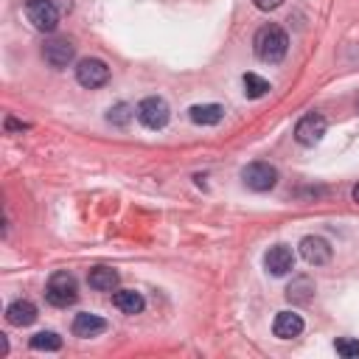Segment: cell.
I'll return each instance as SVG.
<instances>
[{
    "mask_svg": "<svg viewBox=\"0 0 359 359\" xmlns=\"http://www.w3.org/2000/svg\"><path fill=\"white\" fill-rule=\"evenodd\" d=\"M252 50H255V56L261 62L278 65L286 56V50H289V36H286V31L280 25H272V22L261 25L255 31V36H252Z\"/></svg>",
    "mask_w": 359,
    "mask_h": 359,
    "instance_id": "obj_1",
    "label": "cell"
},
{
    "mask_svg": "<svg viewBox=\"0 0 359 359\" xmlns=\"http://www.w3.org/2000/svg\"><path fill=\"white\" fill-rule=\"evenodd\" d=\"M76 297H79V283H76V278L70 272L59 269V272H53L48 278V283H45V300L50 306L67 309L70 303H76Z\"/></svg>",
    "mask_w": 359,
    "mask_h": 359,
    "instance_id": "obj_2",
    "label": "cell"
},
{
    "mask_svg": "<svg viewBox=\"0 0 359 359\" xmlns=\"http://www.w3.org/2000/svg\"><path fill=\"white\" fill-rule=\"evenodd\" d=\"M135 115H137V121H140L146 129H163V126L168 123V118H171V109H168L165 98L149 95V98H143V101L137 104Z\"/></svg>",
    "mask_w": 359,
    "mask_h": 359,
    "instance_id": "obj_3",
    "label": "cell"
},
{
    "mask_svg": "<svg viewBox=\"0 0 359 359\" xmlns=\"http://www.w3.org/2000/svg\"><path fill=\"white\" fill-rule=\"evenodd\" d=\"M241 180H244L247 188L264 194V191H272V188H275V182H278V168L269 165V163H264V160H255V163H250V165L241 168Z\"/></svg>",
    "mask_w": 359,
    "mask_h": 359,
    "instance_id": "obj_4",
    "label": "cell"
},
{
    "mask_svg": "<svg viewBox=\"0 0 359 359\" xmlns=\"http://www.w3.org/2000/svg\"><path fill=\"white\" fill-rule=\"evenodd\" d=\"M25 17L36 31H56L59 25V8L53 0H28Z\"/></svg>",
    "mask_w": 359,
    "mask_h": 359,
    "instance_id": "obj_5",
    "label": "cell"
},
{
    "mask_svg": "<svg viewBox=\"0 0 359 359\" xmlns=\"http://www.w3.org/2000/svg\"><path fill=\"white\" fill-rule=\"evenodd\" d=\"M325 129H328L325 118H323L320 112H309V115H303V118L297 121V126H294V140H297L300 146H317V143L323 140Z\"/></svg>",
    "mask_w": 359,
    "mask_h": 359,
    "instance_id": "obj_6",
    "label": "cell"
},
{
    "mask_svg": "<svg viewBox=\"0 0 359 359\" xmlns=\"http://www.w3.org/2000/svg\"><path fill=\"white\" fill-rule=\"evenodd\" d=\"M76 81L87 90H95V87H104L109 81V67L101 62V59H81L76 65Z\"/></svg>",
    "mask_w": 359,
    "mask_h": 359,
    "instance_id": "obj_7",
    "label": "cell"
},
{
    "mask_svg": "<svg viewBox=\"0 0 359 359\" xmlns=\"http://www.w3.org/2000/svg\"><path fill=\"white\" fill-rule=\"evenodd\" d=\"M42 56H45V62L50 65V67H67L70 62H73V56H76V48H73V42L70 39H65V36H53V39H48L45 45H42Z\"/></svg>",
    "mask_w": 359,
    "mask_h": 359,
    "instance_id": "obj_8",
    "label": "cell"
},
{
    "mask_svg": "<svg viewBox=\"0 0 359 359\" xmlns=\"http://www.w3.org/2000/svg\"><path fill=\"white\" fill-rule=\"evenodd\" d=\"M300 255L311 266H323L331 261V244L323 236H303L300 238Z\"/></svg>",
    "mask_w": 359,
    "mask_h": 359,
    "instance_id": "obj_9",
    "label": "cell"
},
{
    "mask_svg": "<svg viewBox=\"0 0 359 359\" xmlns=\"http://www.w3.org/2000/svg\"><path fill=\"white\" fill-rule=\"evenodd\" d=\"M264 266H266L269 275L280 278V275H286V272L294 269V252H292L286 244H275V247L266 250V255H264Z\"/></svg>",
    "mask_w": 359,
    "mask_h": 359,
    "instance_id": "obj_10",
    "label": "cell"
},
{
    "mask_svg": "<svg viewBox=\"0 0 359 359\" xmlns=\"http://www.w3.org/2000/svg\"><path fill=\"white\" fill-rule=\"evenodd\" d=\"M107 331V320L98 317V314H90V311H81L73 317V334L81 337V339H90V337H98Z\"/></svg>",
    "mask_w": 359,
    "mask_h": 359,
    "instance_id": "obj_11",
    "label": "cell"
},
{
    "mask_svg": "<svg viewBox=\"0 0 359 359\" xmlns=\"http://www.w3.org/2000/svg\"><path fill=\"white\" fill-rule=\"evenodd\" d=\"M272 331H275L278 339L300 337V331H303V317L294 314V311H278V314H275V323H272Z\"/></svg>",
    "mask_w": 359,
    "mask_h": 359,
    "instance_id": "obj_12",
    "label": "cell"
},
{
    "mask_svg": "<svg viewBox=\"0 0 359 359\" xmlns=\"http://www.w3.org/2000/svg\"><path fill=\"white\" fill-rule=\"evenodd\" d=\"M6 320L11 323V325H31L34 320H36V306L31 303V300H25V297H17V300H11L8 303V309H6Z\"/></svg>",
    "mask_w": 359,
    "mask_h": 359,
    "instance_id": "obj_13",
    "label": "cell"
},
{
    "mask_svg": "<svg viewBox=\"0 0 359 359\" xmlns=\"http://www.w3.org/2000/svg\"><path fill=\"white\" fill-rule=\"evenodd\" d=\"M118 280H121V275L112 266H93L90 275H87V283L95 292H115L118 289Z\"/></svg>",
    "mask_w": 359,
    "mask_h": 359,
    "instance_id": "obj_14",
    "label": "cell"
},
{
    "mask_svg": "<svg viewBox=\"0 0 359 359\" xmlns=\"http://www.w3.org/2000/svg\"><path fill=\"white\" fill-rule=\"evenodd\" d=\"M188 118L199 126H216L224 118V107L222 104H194L188 109Z\"/></svg>",
    "mask_w": 359,
    "mask_h": 359,
    "instance_id": "obj_15",
    "label": "cell"
},
{
    "mask_svg": "<svg viewBox=\"0 0 359 359\" xmlns=\"http://www.w3.org/2000/svg\"><path fill=\"white\" fill-rule=\"evenodd\" d=\"M112 306H115L118 311H123V314H140V311L146 309V300H143V294L135 292V289H118V292L112 294Z\"/></svg>",
    "mask_w": 359,
    "mask_h": 359,
    "instance_id": "obj_16",
    "label": "cell"
},
{
    "mask_svg": "<svg viewBox=\"0 0 359 359\" xmlns=\"http://www.w3.org/2000/svg\"><path fill=\"white\" fill-rule=\"evenodd\" d=\"M311 294H314V283H311V278H306V275H297V278L286 286V297H289L292 303H309Z\"/></svg>",
    "mask_w": 359,
    "mask_h": 359,
    "instance_id": "obj_17",
    "label": "cell"
},
{
    "mask_svg": "<svg viewBox=\"0 0 359 359\" xmlns=\"http://www.w3.org/2000/svg\"><path fill=\"white\" fill-rule=\"evenodd\" d=\"M241 84H244V95H247V98H261V95H266V90H269V81L261 79L258 73H244V76H241Z\"/></svg>",
    "mask_w": 359,
    "mask_h": 359,
    "instance_id": "obj_18",
    "label": "cell"
},
{
    "mask_svg": "<svg viewBox=\"0 0 359 359\" xmlns=\"http://www.w3.org/2000/svg\"><path fill=\"white\" fill-rule=\"evenodd\" d=\"M31 348L34 351H59L62 348V337L56 331H39L31 337Z\"/></svg>",
    "mask_w": 359,
    "mask_h": 359,
    "instance_id": "obj_19",
    "label": "cell"
},
{
    "mask_svg": "<svg viewBox=\"0 0 359 359\" xmlns=\"http://www.w3.org/2000/svg\"><path fill=\"white\" fill-rule=\"evenodd\" d=\"M132 115H135V107H132V104H126V101H121V104L109 107L107 121H109L112 126H126V123L132 121Z\"/></svg>",
    "mask_w": 359,
    "mask_h": 359,
    "instance_id": "obj_20",
    "label": "cell"
},
{
    "mask_svg": "<svg viewBox=\"0 0 359 359\" xmlns=\"http://www.w3.org/2000/svg\"><path fill=\"white\" fill-rule=\"evenodd\" d=\"M334 348H337V353H339V356H345V359L359 356V342H356V339L342 337V339H337V342H334Z\"/></svg>",
    "mask_w": 359,
    "mask_h": 359,
    "instance_id": "obj_21",
    "label": "cell"
},
{
    "mask_svg": "<svg viewBox=\"0 0 359 359\" xmlns=\"http://www.w3.org/2000/svg\"><path fill=\"white\" fill-rule=\"evenodd\" d=\"M255 3V8H261V11H275L283 0H252Z\"/></svg>",
    "mask_w": 359,
    "mask_h": 359,
    "instance_id": "obj_22",
    "label": "cell"
},
{
    "mask_svg": "<svg viewBox=\"0 0 359 359\" xmlns=\"http://www.w3.org/2000/svg\"><path fill=\"white\" fill-rule=\"evenodd\" d=\"M6 129H8V132H14V129H17V132H22V129H28V123L14 121V118H6Z\"/></svg>",
    "mask_w": 359,
    "mask_h": 359,
    "instance_id": "obj_23",
    "label": "cell"
},
{
    "mask_svg": "<svg viewBox=\"0 0 359 359\" xmlns=\"http://www.w3.org/2000/svg\"><path fill=\"white\" fill-rule=\"evenodd\" d=\"M0 351H3V353H8V342H6V337H3V334H0Z\"/></svg>",
    "mask_w": 359,
    "mask_h": 359,
    "instance_id": "obj_24",
    "label": "cell"
},
{
    "mask_svg": "<svg viewBox=\"0 0 359 359\" xmlns=\"http://www.w3.org/2000/svg\"><path fill=\"white\" fill-rule=\"evenodd\" d=\"M353 202H359V185L353 188Z\"/></svg>",
    "mask_w": 359,
    "mask_h": 359,
    "instance_id": "obj_25",
    "label": "cell"
}]
</instances>
